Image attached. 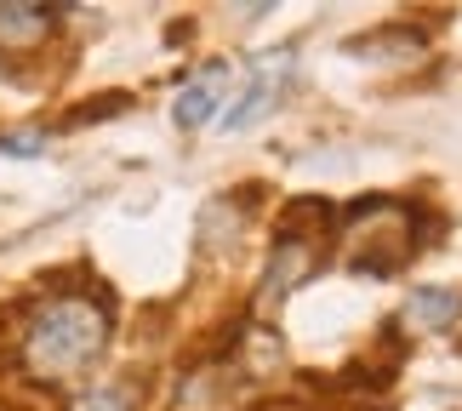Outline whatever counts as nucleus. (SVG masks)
Instances as JSON below:
<instances>
[{
    "label": "nucleus",
    "instance_id": "obj_1",
    "mask_svg": "<svg viewBox=\"0 0 462 411\" xmlns=\"http://www.w3.org/2000/svg\"><path fill=\"white\" fill-rule=\"evenodd\" d=\"M103 349H109V309L97 297H80V292H63V297H41L17 332V366L29 371L34 383H75L86 378Z\"/></svg>",
    "mask_w": 462,
    "mask_h": 411
},
{
    "label": "nucleus",
    "instance_id": "obj_5",
    "mask_svg": "<svg viewBox=\"0 0 462 411\" xmlns=\"http://www.w3.org/2000/svg\"><path fill=\"white\" fill-rule=\"evenodd\" d=\"M58 29V6L41 0H0V51H34Z\"/></svg>",
    "mask_w": 462,
    "mask_h": 411
},
{
    "label": "nucleus",
    "instance_id": "obj_6",
    "mask_svg": "<svg viewBox=\"0 0 462 411\" xmlns=\"http://www.w3.org/2000/svg\"><path fill=\"white\" fill-rule=\"evenodd\" d=\"M223 92H228V63H211V69H200L183 92H177V126L183 132H194V126H206V120H217V109H223Z\"/></svg>",
    "mask_w": 462,
    "mask_h": 411
},
{
    "label": "nucleus",
    "instance_id": "obj_7",
    "mask_svg": "<svg viewBox=\"0 0 462 411\" xmlns=\"http://www.w3.org/2000/svg\"><path fill=\"white\" fill-rule=\"evenodd\" d=\"M462 320V292H451V285H422V292L405 297V309H400V326H411V332H451Z\"/></svg>",
    "mask_w": 462,
    "mask_h": 411
},
{
    "label": "nucleus",
    "instance_id": "obj_8",
    "mask_svg": "<svg viewBox=\"0 0 462 411\" xmlns=\"http://www.w3.org/2000/svg\"><path fill=\"white\" fill-rule=\"evenodd\" d=\"M348 58H422V34L417 29H377V34H360V41H348Z\"/></svg>",
    "mask_w": 462,
    "mask_h": 411
},
{
    "label": "nucleus",
    "instance_id": "obj_11",
    "mask_svg": "<svg viewBox=\"0 0 462 411\" xmlns=\"http://www.w3.org/2000/svg\"><path fill=\"white\" fill-rule=\"evenodd\" d=\"M0 149L17 154V160H29V154L46 149V132H6V137H0Z\"/></svg>",
    "mask_w": 462,
    "mask_h": 411
},
{
    "label": "nucleus",
    "instance_id": "obj_9",
    "mask_svg": "<svg viewBox=\"0 0 462 411\" xmlns=\"http://www.w3.org/2000/svg\"><path fill=\"white\" fill-rule=\"evenodd\" d=\"M280 366V343H274V332H245L240 337V371H274Z\"/></svg>",
    "mask_w": 462,
    "mask_h": 411
},
{
    "label": "nucleus",
    "instance_id": "obj_10",
    "mask_svg": "<svg viewBox=\"0 0 462 411\" xmlns=\"http://www.w3.org/2000/svg\"><path fill=\"white\" fill-rule=\"evenodd\" d=\"M75 411H132V406H126V395H120V388H92V395L75 400Z\"/></svg>",
    "mask_w": 462,
    "mask_h": 411
},
{
    "label": "nucleus",
    "instance_id": "obj_2",
    "mask_svg": "<svg viewBox=\"0 0 462 411\" xmlns=\"http://www.w3.org/2000/svg\"><path fill=\"white\" fill-rule=\"evenodd\" d=\"M417 235L422 218L388 194H365L343 211V257L354 275H400L417 257Z\"/></svg>",
    "mask_w": 462,
    "mask_h": 411
},
{
    "label": "nucleus",
    "instance_id": "obj_4",
    "mask_svg": "<svg viewBox=\"0 0 462 411\" xmlns=\"http://www.w3.org/2000/svg\"><path fill=\"white\" fill-rule=\"evenodd\" d=\"M291 86V46H280V51H263L257 58V69H252V86L228 103V115L217 120L223 132H245V126H257L263 115H274V103H280V92Z\"/></svg>",
    "mask_w": 462,
    "mask_h": 411
},
{
    "label": "nucleus",
    "instance_id": "obj_3",
    "mask_svg": "<svg viewBox=\"0 0 462 411\" xmlns=\"http://www.w3.org/2000/svg\"><path fill=\"white\" fill-rule=\"evenodd\" d=\"M326 229H331V206L326 201H303V206H291L286 218H280L269 263H263V285H257L263 309L286 303L303 280L319 275V263H326Z\"/></svg>",
    "mask_w": 462,
    "mask_h": 411
}]
</instances>
